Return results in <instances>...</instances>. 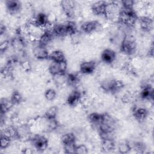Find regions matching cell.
Segmentation results:
<instances>
[{
	"mask_svg": "<svg viewBox=\"0 0 154 154\" xmlns=\"http://www.w3.org/2000/svg\"><path fill=\"white\" fill-rule=\"evenodd\" d=\"M138 16L134 8L120 7L117 22L126 27H132L137 22Z\"/></svg>",
	"mask_w": 154,
	"mask_h": 154,
	"instance_id": "6da1fadb",
	"label": "cell"
},
{
	"mask_svg": "<svg viewBox=\"0 0 154 154\" xmlns=\"http://www.w3.org/2000/svg\"><path fill=\"white\" fill-rule=\"evenodd\" d=\"M137 48L136 40L131 35H126L120 43V51L126 55L134 54L137 51Z\"/></svg>",
	"mask_w": 154,
	"mask_h": 154,
	"instance_id": "7a4b0ae2",
	"label": "cell"
},
{
	"mask_svg": "<svg viewBox=\"0 0 154 154\" xmlns=\"http://www.w3.org/2000/svg\"><path fill=\"white\" fill-rule=\"evenodd\" d=\"M100 87L103 91L107 93L117 94L125 87V84L122 81L119 79H108L101 82Z\"/></svg>",
	"mask_w": 154,
	"mask_h": 154,
	"instance_id": "3957f363",
	"label": "cell"
},
{
	"mask_svg": "<svg viewBox=\"0 0 154 154\" xmlns=\"http://www.w3.org/2000/svg\"><path fill=\"white\" fill-rule=\"evenodd\" d=\"M67 63L66 60L61 62H52L48 67V71L52 76H64L66 75Z\"/></svg>",
	"mask_w": 154,
	"mask_h": 154,
	"instance_id": "277c9868",
	"label": "cell"
},
{
	"mask_svg": "<svg viewBox=\"0 0 154 154\" xmlns=\"http://www.w3.org/2000/svg\"><path fill=\"white\" fill-rule=\"evenodd\" d=\"M29 140L34 147L39 152H43L48 147V140L43 135L35 134L31 136Z\"/></svg>",
	"mask_w": 154,
	"mask_h": 154,
	"instance_id": "5b68a950",
	"label": "cell"
},
{
	"mask_svg": "<svg viewBox=\"0 0 154 154\" xmlns=\"http://www.w3.org/2000/svg\"><path fill=\"white\" fill-rule=\"evenodd\" d=\"M60 6L64 14L69 18H73L75 16L76 3L73 1L64 0L60 1Z\"/></svg>",
	"mask_w": 154,
	"mask_h": 154,
	"instance_id": "8992f818",
	"label": "cell"
},
{
	"mask_svg": "<svg viewBox=\"0 0 154 154\" xmlns=\"http://www.w3.org/2000/svg\"><path fill=\"white\" fill-rule=\"evenodd\" d=\"M108 2L99 1L93 2L91 5L92 13L97 16H106L107 11Z\"/></svg>",
	"mask_w": 154,
	"mask_h": 154,
	"instance_id": "52a82bcc",
	"label": "cell"
},
{
	"mask_svg": "<svg viewBox=\"0 0 154 154\" xmlns=\"http://www.w3.org/2000/svg\"><path fill=\"white\" fill-rule=\"evenodd\" d=\"M52 25H51L44 29L43 32L38 40V44L47 47L48 45L53 42L54 39L55 38V36L52 32Z\"/></svg>",
	"mask_w": 154,
	"mask_h": 154,
	"instance_id": "ba28073f",
	"label": "cell"
},
{
	"mask_svg": "<svg viewBox=\"0 0 154 154\" xmlns=\"http://www.w3.org/2000/svg\"><path fill=\"white\" fill-rule=\"evenodd\" d=\"M82 96L83 94L81 91L75 89L68 95L66 99L67 104L71 107L76 106L79 104H81Z\"/></svg>",
	"mask_w": 154,
	"mask_h": 154,
	"instance_id": "9c48e42d",
	"label": "cell"
},
{
	"mask_svg": "<svg viewBox=\"0 0 154 154\" xmlns=\"http://www.w3.org/2000/svg\"><path fill=\"white\" fill-rule=\"evenodd\" d=\"M31 22L37 26H38L43 29L51 25L48 16L43 12H40L37 13Z\"/></svg>",
	"mask_w": 154,
	"mask_h": 154,
	"instance_id": "30bf717a",
	"label": "cell"
},
{
	"mask_svg": "<svg viewBox=\"0 0 154 154\" xmlns=\"http://www.w3.org/2000/svg\"><path fill=\"white\" fill-rule=\"evenodd\" d=\"M140 29L146 32H150L153 29V20L149 16H141L138 17V21Z\"/></svg>",
	"mask_w": 154,
	"mask_h": 154,
	"instance_id": "8fae6325",
	"label": "cell"
},
{
	"mask_svg": "<svg viewBox=\"0 0 154 154\" xmlns=\"http://www.w3.org/2000/svg\"><path fill=\"white\" fill-rule=\"evenodd\" d=\"M100 26V23L97 20H88L83 22L81 26L82 32L87 34L97 31Z\"/></svg>",
	"mask_w": 154,
	"mask_h": 154,
	"instance_id": "7c38bea8",
	"label": "cell"
},
{
	"mask_svg": "<svg viewBox=\"0 0 154 154\" xmlns=\"http://www.w3.org/2000/svg\"><path fill=\"white\" fill-rule=\"evenodd\" d=\"M96 63L93 60L84 61L79 65V71L82 74L90 75L94 72L96 69Z\"/></svg>",
	"mask_w": 154,
	"mask_h": 154,
	"instance_id": "4fadbf2b",
	"label": "cell"
},
{
	"mask_svg": "<svg viewBox=\"0 0 154 154\" xmlns=\"http://www.w3.org/2000/svg\"><path fill=\"white\" fill-rule=\"evenodd\" d=\"M132 116L138 122H143L147 117L149 114L148 110L142 106H134L132 109Z\"/></svg>",
	"mask_w": 154,
	"mask_h": 154,
	"instance_id": "5bb4252c",
	"label": "cell"
},
{
	"mask_svg": "<svg viewBox=\"0 0 154 154\" xmlns=\"http://www.w3.org/2000/svg\"><path fill=\"white\" fill-rule=\"evenodd\" d=\"M49 54L46 46H42L38 43L33 49V55L34 57L38 60H44L49 59Z\"/></svg>",
	"mask_w": 154,
	"mask_h": 154,
	"instance_id": "9a60e30c",
	"label": "cell"
},
{
	"mask_svg": "<svg viewBox=\"0 0 154 154\" xmlns=\"http://www.w3.org/2000/svg\"><path fill=\"white\" fill-rule=\"evenodd\" d=\"M116 52L111 49H104L100 55V58L102 62L106 64H111L114 63L116 59Z\"/></svg>",
	"mask_w": 154,
	"mask_h": 154,
	"instance_id": "2e32d148",
	"label": "cell"
},
{
	"mask_svg": "<svg viewBox=\"0 0 154 154\" xmlns=\"http://www.w3.org/2000/svg\"><path fill=\"white\" fill-rule=\"evenodd\" d=\"M5 6L7 11L10 14H16L20 11L22 3L17 0H8L5 1Z\"/></svg>",
	"mask_w": 154,
	"mask_h": 154,
	"instance_id": "e0dca14e",
	"label": "cell"
},
{
	"mask_svg": "<svg viewBox=\"0 0 154 154\" xmlns=\"http://www.w3.org/2000/svg\"><path fill=\"white\" fill-rule=\"evenodd\" d=\"M140 97L143 100H152L153 97V88L150 84H145L140 92Z\"/></svg>",
	"mask_w": 154,
	"mask_h": 154,
	"instance_id": "ac0fdd59",
	"label": "cell"
},
{
	"mask_svg": "<svg viewBox=\"0 0 154 154\" xmlns=\"http://www.w3.org/2000/svg\"><path fill=\"white\" fill-rule=\"evenodd\" d=\"M105 113H99L93 112L88 114V120L89 122L96 126H99L104 120Z\"/></svg>",
	"mask_w": 154,
	"mask_h": 154,
	"instance_id": "d6986e66",
	"label": "cell"
},
{
	"mask_svg": "<svg viewBox=\"0 0 154 154\" xmlns=\"http://www.w3.org/2000/svg\"><path fill=\"white\" fill-rule=\"evenodd\" d=\"M19 140H30L31 135V129L29 124L22 125L17 128Z\"/></svg>",
	"mask_w": 154,
	"mask_h": 154,
	"instance_id": "ffe728a7",
	"label": "cell"
},
{
	"mask_svg": "<svg viewBox=\"0 0 154 154\" xmlns=\"http://www.w3.org/2000/svg\"><path fill=\"white\" fill-rule=\"evenodd\" d=\"M80 77L76 73H66L65 77V82L70 87H75L80 82Z\"/></svg>",
	"mask_w": 154,
	"mask_h": 154,
	"instance_id": "44dd1931",
	"label": "cell"
},
{
	"mask_svg": "<svg viewBox=\"0 0 154 154\" xmlns=\"http://www.w3.org/2000/svg\"><path fill=\"white\" fill-rule=\"evenodd\" d=\"M116 147L115 141L113 138H106L101 140V149L105 152L112 151Z\"/></svg>",
	"mask_w": 154,
	"mask_h": 154,
	"instance_id": "7402d4cb",
	"label": "cell"
},
{
	"mask_svg": "<svg viewBox=\"0 0 154 154\" xmlns=\"http://www.w3.org/2000/svg\"><path fill=\"white\" fill-rule=\"evenodd\" d=\"M2 133L10 138L12 140H19L17 128L15 127L14 125H9L6 126L4 129Z\"/></svg>",
	"mask_w": 154,
	"mask_h": 154,
	"instance_id": "603a6c76",
	"label": "cell"
},
{
	"mask_svg": "<svg viewBox=\"0 0 154 154\" xmlns=\"http://www.w3.org/2000/svg\"><path fill=\"white\" fill-rule=\"evenodd\" d=\"M52 30L55 37H63L67 36L64 23H57L52 25Z\"/></svg>",
	"mask_w": 154,
	"mask_h": 154,
	"instance_id": "cb8c5ba5",
	"label": "cell"
},
{
	"mask_svg": "<svg viewBox=\"0 0 154 154\" xmlns=\"http://www.w3.org/2000/svg\"><path fill=\"white\" fill-rule=\"evenodd\" d=\"M1 106V115H5L13 107V104L11 102L10 99L6 98H1L0 102Z\"/></svg>",
	"mask_w": 154,
	"mask_h": 154,
	"instance_id": "d4e9b609",
	"label": "cell"
},
{
	"mask_svg": "<svg viewBox=\"0 0 154 154\" xmlns=\"http://www.w3.org/2000/svg\"><path fill=\"white\" fill-rule=\"evenodd\" d=\"M49 59L52 62H61L66 60L64 52L61 50H54L49 54Z\"/></svg>",
	"mask_w": 154,
	"mask_h": 154,
	"instance_id": "484cf974",
	"label": "cell"
},
{
	"mask_svg": "<svg viewBox=\"0 0 154 154\" xmlns=\"http://www.w3.org/2000/svg\"><path fill=\"white\" fill-rule=\"evenodd\" d=\"M61 141L63 146L76 143V137L72 132L65 133L61 136Z\"/></svg>",
	"mask_w": 154,
	"mask_h": 154,
	"instance_id": "4316f807",
	"label": "cell"
},
{
	"mask_svg": "<svg viewBox=\"0 0 154 154\" xmlns=\"http://www.w3.org/2000/svg\"><path fill=\"white\" fill-rule=\"evenodd\" d=\"M67 35L73 36L76 33H78V29L76 23L72 20H68L64 23Z\"/></svg>",
	"mask_w": 154,
	"mask_h": 154,
	"instance_id": "83f0119b",
	"label": "cell"
},
{
	"mask_svg": "<svg viewBox=\"0 0 154 154\" xmlns=\"http://www.w3.org/2000/svg\"><path fill=\"white\" fill-rule=\"evenodd\" d=\"M58 114V108L56 106H51L49 108L43 115V118L46 120L55 119Z\"/></svg>",
	"mask_w": 154,
	"mask_h": 154,
	"instance_id": "f1b7e54d",
	"label": "cell"
},
{
	"mask_svg": "<svg viewBox=\"0 0 154 154\" xmlns=\"http://www.w3.org/2000/svg\"><path fill=\"white\" fill-rule=\"evenodd\" d=\"M1 73L2 78H10L11 77H13L12 63H7V64L1 69Z\"/></svg>",
	"mask_w": 154,
	"mask_h": 154,
	"instance_id": "f546056e",
	"label": "cell"
},
{
	"mask_svg": "<svg viewBox=\"0 0 154 154\" xmlns=\"http://www.w3.org/2000/svg\"><path fill=\"white\" fill-rule=\"evenodd\" d=\"M12 140L1 132L0 137V149L1 150L6 149L11 144Z\"/></svg>",
	"mask_w": 154,
	"mask_h": 154,
	"instance_id": "4dcf8cb0",
	"label": "cell"
},
{
	"mask_svg": "<svg viewBox=\"0 0 154 154\" xmlns=\"http://www.w3.org/2000/svg\"><path fill=\"white\" fill-rule=\"evenodd\" d=\"M10 99L13 105H17L20 104L23 101V96L19 91L14 90L12 93Z\"/></svg>",
	"mask_w": 154,
	"mask_h": 154,
	"instance_id": "1f68e13d",
	"label": "cell"
},
{
	"mask_svg": "<svg viewBox=\"0 0 154 154\" xmlns=\"http://www.w3.org/2000/svg\"><path fill=\"white\" fill-rule=\"evenodd\" d=\"M132 149L131 144L128 141H123L119 144L117 146V150L120 153L126 154L130 152Z\"/></svg>",
	"mask_w": 154,
	"mask_h": 154,
	"instance_id": "d6a6232c",
	"label": "cell"
},
{
	"mask_svg": "<svg viewBox=\"0 0 154 154\" xmlns=\"http://www.w3.org/2000/svg\"><path fill=\"white\" fill-rule=\"evenodd\" d=\"M132 149H134L137 153H143L146 150V146L145 144L141 141H135L131 145Z\"/></svg>",
	"mask_w": 154,
	"mask_h": 154,
	"instance_id": "836d02e7",
	"label": "cell"
},
{
	"mask_svg": "<svg viewBox=\"0 0 154 154\" xmlns=\"http://www.w3.org/2000/svg\"><path fill=\"white\" fill-rule=\"evenodd\" d=\"M44 95L47 100L52 101L56 98L57 92L53 88H48L45 91Z\"/></svg>",
	"mask_w": 154,
	"mask_h": 154,
	"instance_id": "e575fe53",
	"label": "cell"
},
{
	"mask_svg": "<svg viewBox=\"0 0 154 154\" xmlns=\"http://www.w3.org/2000/svg\"><path fill=\"white\" fill-rule=\"evenodd\" d=\"M123 69L125 70V71L126 72V73H128L129 74L131 75H135L137 72H136V69L134 67V66L130 63H126L125 64V66H123Z\"/></svg>",
	"mask_w": 154,
	"mask_h": 154,
	"instance_id": "d590c367",
	"label": "cell"
},
{
	"mask_svg": "<svg viewBox=\"0 0 154 154\" xmlns=\"http://www.w3.org/2000/svg\"><path fill=\"white\" fill-rule=\"evenodd\" d=\"M76 147V143H73V144H70L68 145L63 146L64 153H75Z\"/></svg>",
	"mask_w": 154,
	"mask_h": 154,
	"instance_id": "8d00e7d4",
	"label": "cell"
},
{
	"mask_svg": "<svg viewBox=\"0 0 154 154\" xmlns=\"http://www.w3.org/2000/svg\"><path fill=\"white\" fill-rule=\"evenodd\" d=\"M48 122V128L49 130L51 131H54L56 129H57L58 126V122L57 120V119H52V120H46Z\"/></svg>",
	"mask_w": 154,
	"mask_h": 154,
	"instance_id": "74e56055",
	"label": "cell"
},
{
	"mask_svg": "<svg viewBox=\"0 0 154 154\" xmlns=\"http://www.w3.org/2000/svg\"><path fill=\"white\" fill-rule=\"evenodd\" d=\"M88 153V148L85 144L76 145L75 153L85 154Z\"/></svg>",
	"mask_w": 154,
	"mask_h": 154,
	"instance_id": "f35d334b",
	"label": "cell"
},
{
	"mask_svg": "<svg viewBox=\"0 0 154 154\" xmlns=\"http://www.w3.org/2000/svg\"><path fill=\"white\" fill-rule=\"evenodd\" d=\"M121 7L124 8H134L135 2L132 0H124L120 2Z\"/></svg>",
	"mask_w": 154,
	"mask_h": 154,
	"instance_id": "ab89813d",
	"label": "cell"
},
{
	"mask_svg": "<svg viewBox=\"0 0 154 154\" xmlns=\"http://www.w3.org/2000/svg\"><path fill=\"white\" fill-rule=\"evenodd\" d=\"M134 97H135V95L132 93L128 92L123 96L122 100L125 103H128V102H131L134 99Z\"/></svg>",
	"mask_w": 154,
	"mask_h": 154,
	"instance_id": "60d3db41",
	"label": "cell"
},
{
	"mask_svg": "<svg viewBox=\"0 0 154 154\" xmlns=\"http://www.w3.org/2000/svg\"><path fill=\"white\" fill-rule=\"evenodd\" d=\"M9 46V42L8 40H4L1 42L0 45V52L1 54L4 53L7 49Z\"/></svg>",
	"mask_w": 154,
	"mask_h": 154,
	"instance_id": "b9f144b4",
	"label": "cell"
},
{
	"mask_svg": "<svg viewBox=\"0 0 154 154\" xmlns=\"http://www.w3.org/2000/svg\"><path fill=\"white\" fill-rule=\"evenodd\" d=\"M21 66L23 68V69L25 71H29L31 69V66L29 62L27 61L22 62L21 63Z\"/></svg>",
	"mask_w": 154,
	"mask_h": 154,
	"instance_id": "7bdbcfd3",
	"label": "cell"
},
{
	"mask_svg": "<svg viewBox=\"0 0 154 154\" xmlns=\"http://www.w3.org/2000/svg\"><path fill=\"white\" fill-rule=\"evenodd\" d=\"M6 31V26L5 25H4L3 23H1V26H0V34L2 35L5 33Z\"/></svg>",
	"mask_w": 154,
	"mask_h": 154,
	"instance_id": "ee69618b",
	"label": "cell"
},
{
	"mask_svg": "<svg viewBox=\"0 0 154 154\" xmlns=\"http://www.w3.org/2000/svg\"><path fill=\"white\" fill-rule=\"evenodd\" d=\"M34 152L32 150V149H28V148H26V149H23L22 151V153H26V154H31L32 153Z\"/></svg>",
	"mask_w": 154,
	"mask_h": 154,
	"instance_id": "f6af8a7d",
	"label": "cell"
}]
</instances>
